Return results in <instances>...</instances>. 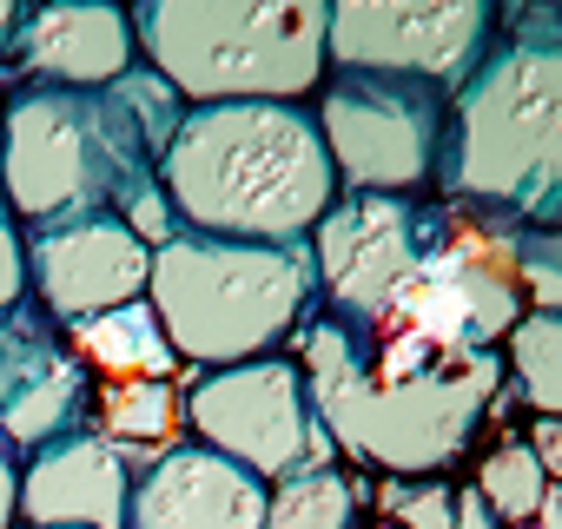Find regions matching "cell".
<instances>
[{
  "mask_svg": "<svg viewBox=\"0 0 562 529\" xmlns=\"http://www.w3.org/2000/svg\"><path fill=\"white\" fill-rule=\"evenodd\" d=\"M14 34H21V8H14V0H0V54L14 47Z\"/></svg>",
  "mask_w": 562,
  "mask_h": 529,
  "instance_id": "obj_26",
  "label": "cell"
},
{
  "mask_svg": "<svg viewBox=\"0 0 562 529\" xmlns=\"http://www.w3.org/2000/svg\"><path fill=\"white\" fill-rule=\"evenodd\" d=\"M318 292L312 245H232V238H166L153 251L146 305L179 351V364H251L292 338Z\"/></svg>",
  "mask_w": 562,
  "mask_h": 529,
  "instance_id": "obj_6",
  "label": "cell"
},
{
  "mask_svg": "<svg viewBox=\"0 0 562 529\" xmlns=\"http://www.w3.org/2000/svg\"><path fill=\"white\" fill-rule=\"evenodd\" d=\"M364 483L345 470H305L265 496V529H358Z\"/></svg>",
  "mask_w": 562,
  "mask_h": 529,
  "instance_id": "obj_18",
  "label": "cell"
},
{
  "mask_svg": "<svg viewBox=\"0 0 562 529\" xmlns=\"http://www.w3.org/2000/svg\"><path fill=\"white\" fill-rule=\"evenodd\" d=\"M67 331H74V358L93 364V371H106L113 384H126V378L172 384L179 378V351L166 345V331H159V318H153L146 299L120 305V312H100V318H80Z\"/></svg>",
  "mask_w": 562,
  "mask_h": 529,
  "instance_id": "obj_16",
  "label": "cell"
},
{
  "mask_svg": "<svg viewBox=\"0 0 562 529\" xmlns=\"http://www.w3.org/2000/svg\"><path fill=\"white\" fill-rule=\"evenodd\" d=\"M87 417H93V437H106L113 450L120 443H166L186 417L179 404V384H153V378H126V384H100L87 391Z\"/></svg>",
  "mask_w": 562,
  "mask_h": 529,
  "instance_id": "obj_17",
  "label": "cell"
},
{
  "mask_svg": "<svg viewBox=\"0 0 562 529\" xmlns=\"http://www.w3.org/2000/svg\"><path fill=\"white\" fill-rule=\"evenodd\" d=\"M21 299H27V238L14 232L8 205H0V318L21 312Z\"/></svg>",
  "mask_w": 562,
  "mask_h": 529,
  "instance_id": "obj_22",
  "label": "cell"
},
{
  "mask_svg": "<svg viewBox=\"0 0 562 529\" xmlns=\"http://www.w3.org/2000/svg\"><path fill=\"white\" fill-rule=\"evenodd\" d=\"M153 279V245L126 232V218H74L54 232H34L27 245V285L60 325L139 305Z\"/></svg>",
  "mask_w": 562,
  "mask_h": 529,
  "instance_id": "obj_11",
  "label": "cell"
},
{
  "mask_svg": "<svg viewBox=\"0 0 562 529\" xmlns=\"http://www.w3.org/2000/svg\"><path fill=\"white\" fill-rule=\"evenodd\" d=\"M318 139L331 153L338 185L404 199L430 179L443 146V93L424 80H384V74H338L318 87Z\"/></svg>",
  "mask_w": 562,
  "mask_h": 529,
  "instance_id": "obj_8",
  "label": "cell"
},
{
  "mask_svg": "<svg viewBox=\"0 0 562 529\" xmlns=\"http://www.w3.org/2000/svg\"><path fill=\"white\" fill-rule=\"evenodd\" d=\"M529 450H536L542 476H549V483H562V417H536V430H529Z\"/></svg>",
  "mask_w": 562,
  "mask_h": 529,
  "instance_id": "obj_23",
  "label": "cell"
},
{
  "mask_svg": "<svg viewBox=\"0 0 562 529\" xmlns=\"http://www.w3.org/2000/svg\"><path fill=\"white\" fill-rule=\"evenodd\" d=\"M470 489L483 496V509H490L496 522H536V509H542V496H549V476H542L536 450H529L522 437H509V443H496V450L483 457V470H476Z\"/></svg>",
  "mask_w": 562,
  "mask_h": 529,
  "instance_id": "obj_20",
  "label": "cell"
},
{
  "mask_svg": "<svg viewBox=\"0 0 562 529\" xmlns=\"http://www.w3.org/2000/svg\"><path fill=\"white\" fill-rule=\"evenodd\" d=\"M397 529H457V489L443 483H391L384 489Z\"/></svg>",
  "mask_w": 562,
  "mask_h": 529,
  "instance_id": "obj_21",
  "label": "cell"
},
{
  "mask_svg": "<svg viewBox=\"0 0 562 529\" xmlns=\"http://www.w3.org/2000/svg\"><path fill=\"white\" fill-rule=\"evenodd\" d=\"M325 21V0H146L133 14V41L179 100L299 106L331 67Z\"/></svg>",
  "mask_w": 562,
  "mask_h": 529,
  "instance_id": "obj_5",
  "label": "cell"
},
{
  "mask_svg": "<svg viewBox=\"0 0 562 529\" xmlns=\"http://www.w3.org/2000/svg\"><path fill=\"white\" fill-rule=\"evenodd\" d=\"M265 496L271 483L192 443L166 450L146 476H133L126 529H265Z\"/></svg>",
  "mask_w": 562,
  "mask_h": 529,
  "instance_id": "obj_13",
  "label": "cell"
},
{
  "mask_svg": "<svg viewBox=\"0 0 562 529\" xmlns=\"http://www.w3.org/2000/svg\"><path fill=\"white\" fill-rule=\"evenodd\" d=\"M186 424L199 430V450H218L258 483L331 470V430L312 404L305 364L292 358H251V364L212 371L205 384H192Z\"/></svg>",
  "mask_w": 562,
  "mask_h": 529,
  "instance_id": "obj_7",
  "label": "cell"
},
{
  "mask_svg": "<svg viewBox=\"0 0 562 529\" xmlns=\"http://www.w3.org/2000/svg\"><path fill=\"white\" fill-rule=\"evenodd\" d=\"M384 529H397V522H384Z\"/></svg>",
  "mask_w": 562,
  "mask_h": 529,
  "instance_id": "obj_27",
  "label": "cell"
},
{
  "mask_svg": "<svg viewBox=\"0 0 562 529\" xmlns=\"http://www.w3.org/2000/svg\"><path fill=\"white\" fill-rule=\"evenodd\" d=\"M417 251H424V212L411 199L351 192L312 232V272L345 318L378 331L417 272Z\"/></svg>",
  "mask_w": 562,
  "mask_h": 529,
  "instance_id": "obj_10",
  "label": "cell"
},
{
  "mask_svg": "<svg viewBox=\"0 0 562 529\" xmlns=\"http://www.w3.org/2000/svg\"><path fill=\"white\" fill-rule=\"evenodd\" d=\"M21 516V470H14V450L0 443V529H14Z\"/></svg>",
  "mask_w": 562,
  "mask_h": 529,
  "instance_id": "obj_24",
  "label": "cell"
},
{
  "mask_svg": "<svg viewBox=\"0 0 562 529\" xmlns=\"http://www.w3.org/2000/svg\"><path fill=\"white\" fill-rule=\"evenodd\" d=\"M87 364L34 312L0 318V443L8 450H47L74 437V424L87 417Z\"/></svg>",
  "mask_w": 562,
  "mask_h": 529,
  "instance_id": "obj_12",
  "label": "cell"
},
{
  "mask_svg": "<svg viewBox=\"0 0 562 529\" xmlns=\"http://www.w3.org/2000/svg\"><path fill=\"white\" fill-rule=\"evenodd\" d=\"M21 67L47 87H74V93H100L120 87L139 60L133 41V14L106 8V0H67V8H34L21 14Z\"/></svg>",
  "mask_w": 562,
  "mask_h": 529,
  "instance_id": "obj_15",
  "label": "cell"
},
{
  "mask_svg": "<svg viewBox=\"0 0 562 529\" xmlns=\"http://www.w3.org/2000/svg\"><path fill=\"white\" fill-rule=\"evenodd\" d=\"M522 529H529V522H522Z\"/></svg>",
  "mask_w": 562,
  "mask_h": 529,
  "instance_id": "obj_28",
  "label": "cell"
},
{
  "mask_svg": "<svg viewBox=\"0 0 562 529\" xmlns=\"http://www.w3.org/2000/svg\"><path fill=\"white\" fill-rule=\"evenodd\" d=\"M305 358L331 450H351L391 476L457 463L503 384L496 351H437L397 325H384L378 345H358L338 318H325L305 331Z\"/></svg>",
  "mask_w": 562,
  "mask_h": 529,
  "instance_id": "obj_1",
  "label": "cell"
},
{
  "mask_svg": "<svg viewBox=\"0 0 562 529\" xmlns=\"http://www.w3.org/2000/svg\"><path fill=\"white\" fill-rule=\"evenodd\" d=\"M450 185L490 218L562 232V14L529 8L457 93Z\"/></svg>",
  "mask_w": 562,
  "mask_h": 529,
  "instance_id": "obj_4",
  "label": "cell"
},
{
  "mask_svg": "<svg viewBox=\"0 0 562 529\" xmlns=\"http://www.w3.org/2000/svg\"><path fill=\"white\" fill-rule=\"evenodd\" d=\"M490 0H345L325 21V60L338 74L424 80L450 93L490 60Z\"/></svg>",
  "mask_w": 562,
  "mask_h": 529,
  "instance_id": "obj_9",
  "label": "cell"
},
{
  "mask_svg": "<svg viewBox=\"0 0 562 529\" xmlns=\"http://www.w3.org/2000/svg\"><path fill=\"white\" fill-rule=\"evenodd\" d=\"M133 470L126 450H113L93 430H74L21 470V516L34 529H126Z\"/></svg>",
  "mask_w": 562,
  "mask_h": 529,
  "instance_id": "obj_14",
  "label": "cell"
},
{
  "mask_svg": "<svg viewBox=\"0 0 562 529\" xmlns=\"http://www.w3.org/2000/svg\"><path fill=\"white\" fill-rule=\"evenodd\" d=\"M179 93L166 80L126 74L120 87L74 93L34 87L0 106V192L8 212L41 232L74 218L126 212L153 179L179 133Z\"/></svg>",
  "mask_w": 562,
  "mask_h": 529,
  "instance_id": "obj_2",
  "label": "cell"
},
{
  "mask_svg": "<svg viewBox=\"0 0 562 529\" xmlns=\"http://www.w3.org/2000/svg\"><path fill=\"white\" fill-rule=\"evenodd\" d=\"M159 192L192 238L305 245L338 205V172L305 106H192L159 159Z\"/></svg>",
  "mask_w": 562,
  "mask_h": 529,
  "instance_id": "obj_3",
  "label": "cell"
},
{
  "mask_svg": "<svg viewBox=\"0 0 562 529\" xmlns=\"http://www.w3.org/2000/svg\"><path fill=\"white\" fill-rule=\"evenodd\" d=\"M457 529H503V522L483 509V496H476V489H457Z\"/></svg>",
  "mask_w": 562,
  "mask_h": 529,
  "instance_id": "obj_25",
  "label": "cell"
},
{
  "mask_svg": "<svg viewBox=\"0 0 562 529\" xmlns=\"http://www.w3.org/2000/svg\"><path fill=\"white\" fill-rule=\"evenodd\" d=\"M503 345H509V378L536 404V417H562V312L516 318Z\"/></svg>",
  "mask_w": 562,
  "mask_h": 529,
  "instance_id": "obj_19",
  "label": "cell"
}]
</instances>
